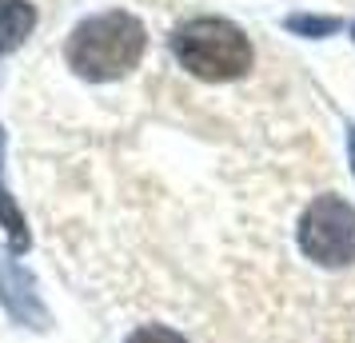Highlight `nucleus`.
I'll list each match as a JSON object with an SVG mask.
<instances>
[{
    "instance_id": "2",
    "label": "nucleus",
    "mask_w": 355,
    "mask_h": 343,
    "mask_svg": "<svg viewBox=\"0 0 355 343\" xmlns=\"http://www.w3.org/2000/svg\"><path fill=\"white\" fill-rule=\"evenodd\" d=\"M172 52L192 76L211 84L240 80L252 68V40L243 36V28L220 17H200L180 24L172 36Z\"/></svg>"
},
{
    "instance_id": "6",
    "label": "nucleus",
    "mask_w": 355,
    "mask_h": 343,
    "mask_svg": "<svg viewBox=\"0 0 355 343\" xmlns=\"http://www.w3.org/2000/svg\"><path fill=\"white\" fill-rule=\"evenodd\" d=\"M0 164H4V132H0ZM0 228H4V236H8L12 252H28L33 236H28V224H24V216H20L12 192L4 188V176H0Z\"/></svg>"
},
{
    "instance_id": "10",
    "label": "nucleus",
    "mask_w": 355,
    "mask_h": 343,
    "mask_svg": "<svg viewBox=\"0 0 355 343\" xmlns=\"http://www.w3.org/2000/svg\"><path fill=\"white\" fill-rule=\"evenodd\" d=\"M352 36H355V24H352Z\"/></svg>"
},
{
    "instance_id": "5",
    "label": "nucleus",
    "mask_w": 355,
    "mask_h": 343,
    "mask_svg": "<svg viewBox=\"0 0 355 343\" xmlns=\"http://www.w3.org/2000/svg\"><path fill=\"white\" fill-rule=\"evenodd\" d=\"M36 28V8L28 0H0V56L20 49Z\"/></svg>"
},
{
    "instance_id": "9",
    "label": "nucleus",
    "mask_w": 355,
    "mask_h": 343,
    "mask_svg": "<svg viewBox=\"0 0 355 343\" xmlns=\"http://www.w3.org/2000/svg\"><path fill=\"white\" fill-rule=\"evenodd\" d=\"M347 160H352V172H355V124L347 128Z\"/></svg>"
},
{
    "instance_id": "7",
    "label": "nucleus",
    "mask_w": 355,
    "mask_h": 343,
    "mask_svg": "<svg viewBox=\"0 0 355 343\" xmlns=\"http://www.w3.org/2000/svg\"><path fill=\"white\" fill-rule=\"evenodd\" d=\"M284 28L295 36H307V40H320V36L339 33V20L336 17H311V12H295V17L284 20Z\"/></svg>"
},
{
    "instance_id": "1",
    "label": "nucleus",
    "mask_w": 355,
    "mask_h": 343,
    "mask_svg": "<svg viewBox=\"0 0 355 343\" xmlns=\"http://www.w3.org/2000/svg\"><path fill=\"white\" fill-rule=\"evenodd\" d=\"M144 24L132 12H100V17L80 20L68 36V68L92 84L120 80L144 56Z\"/></svg>"
},
{
    "instance_id": "3",
    "label": "nucleus",
    "mask_w": 355,
    "mask_h": 343,
    "mask_svg": "<svg viewBox=\"0 0 355 343\" xmlns=\"http://www.w3.org/2000/svg\"><path fill=\"white\" fill-rule=\"evenodd\" d=\"M300 252L320 267H352L355 263V208L336 192H323L300 216Z\"/></svg>"
},
{
    "instance_id": "4",
    "label": "nucleus",
    "mask_w": 355,
    "mask_h": 343,
    "mask_svg": "<svg viewBox=\"0 0 355 343\" xmlns=\"http://www.w3.org/2000/svg\"><path fill=\"white\" fill-rule=\"evenodd\" d=\"M0 308L8 311L20 327L49 331V308H44V299L36 292V279L8 256H0Z\"/></svg>"
},
{
    "instance_id": "8",
    "label": "nucleus",
    "mask_w": 355,
    "mask_h": 343,
    "mask_svg": "<svg viewBox=\"0 0 355 343\" xmlns=\"http://www.w3.org/2000/svg\"><path fill=\"white\" fill-rule=\"evenodd\" d=\"M124 343H188L184 335H180L176 327H164V324H144L136 327Z\"/></svg>"
}]
</instances>
